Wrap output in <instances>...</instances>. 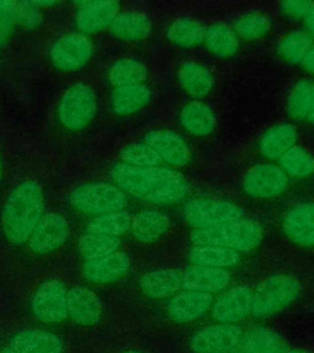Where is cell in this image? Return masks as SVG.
Listing matches in <instances>:
<instances>
[{
	"label": "cell",
	"mask_w": 314,
	"mask_h": 353,
	"mask_svg": "<svg viewBox=\"0 0 314 353\" xmlns=\"http://www.w3.org/2000/svg\"><path fill=\"white\" fill-rule=\"evenodd\" d=\"M112 181L123 193L151 204H175L188 193L186 178L162 167H133L117 163L110 170Z\"/></svg>",
	"instance_id": "cell-1"
},
{
	"label": "cell",
	"mask_w": 314,
	"mask_h": 353,
	"mask_svg": "<svg viewBox=\"0 0 314 353\" xmlns=\"http://www.w3.org/2000/svg\"><path fill=\"white\" fill-rule=\"evenodd\" d=\"M44 215V194L35 181H25L12 189L1 212V228L9 242H28Z\"/></svg>",
	"instance_id": "cell-2"
},
{
	"label": "cell",
	"mask_w": 314,
	"mask_h": 353,
	"mask_svg": "<svg viewBox=\"0 0 314 353\" xmlns=\"http://www.w3.org/2000/svg\"><path fill=\"white\" fill-rule=\"evenodd\" d=\"M263 239V228L253 219L242 217L219 226L195 230L190 236L194 245H215L237 253L249 252Z\"/></svg>",
	"instance_id": "cell-3"
},
{
	"label": "cell",
	"mask_w": 314,
	"mask_h": 353,
	"mask_svg": "<svg viewBox=\"0 0 314 353\" xmlns=\"http://www.w3.org/2000/svg\"><path fill=\"white\" fill-rule=\"evenodd\" d=\"M301 285L293 276L277 274L260 282L253 291L252 315L264 319L290 307L300 297Z\"/></svg>",
	"instance_id": "cell-4"
},
{
	"label": "cell",
	"mask_w": 314,
	"mask_h": 353,
	"mask_svg": "<svg viewBox=\"0 0 314 353\" xmlns=\"http://www.w3.org/2000/svg\"><path fill=\"white\" fill-rule=\"evenodd\" d=\"M69 200L75 209L90 215L117 212L127 206L126 194L116 185L104 182L88 183L75 188Z\"/></svg>",
	"instance_id": "cell-5"
},
{
	"label": "cell",
	"mask_w": 314,
	"mask_h": 353,
	"mask_svg": "<svg viewBox=\"0 0 314 353\" xmlns=\"http://www.w3.org/2000/svg\"><path fill=\"white\" fill-rule=\"evenodd\" d=\"M97 99L94 88L88 83H75L66 91L58 105V117L69 130H81L94 121Z\"/></svg>",
	"instance_id": "cell-6"
},
{
	"label": "cell",
	"mask_w": 314,
	"mask_h": 353,
	"mask_svg": "<svg viewBox=\"0 0 314 353\" xmlns=\"http://www.w3.org/2000/svg\"><path fill=\"white\" fill-rule=\"evenodd\" d=\"M183 212L186 221L195 230L219 226L231 221L239 220L244 216V211L231 201L213 199L190 200L184 206Z\"/></svg>",
	"instance_id": "cell-7"
},
{
	"label": "cell",
	"mask_w": 314,
	"mask_h": 353,
	"mask_svg": "<svg viewBox=\"0 0 314 353\" xmlns=\"http://www.w3.org/2000/svg\"><path fill=\"white\" fill-rule=\"evenodd\" d=\"M94 54V44L86 34L69 33L55 41L50 48V61L61 72H77Z\"/></svg>",
	"instance_id": "cell-8"
},
{
	"label": "cell",
	"mask_w": 314,
	"mask_h": 353,
	"mask_svg": "<svg viewBox=\"0 0 314 353\" xmlns=\"http://www.w3.org/2000/svg\"><path fill=\"white\" fill-rule=\"evenodd\" d=\"M68 291L59 280L46 281L33 293L31 309L35 316L47 324H57L68 316Z\"/></svg>",
	"instance_id": "cell-9"
},
{
	"label": "cell",
	"mask_w": 314,
	"mask_h": 353,
	"mask_svg": "<svg viewBox=\"0 0 314 353\" xmlns=\"http://www.w3.org/2000/svg\"><path fill=\"white\" fill-rule=\"evenodd\" d=\"M242 336V327L220 323L197 331L188 343L194 353H232Z\"/></svg>",
	"instance_id": "cell-10"
},
{
	"label": "cell",
	"mask_w": 314,
	"mask_h": 353,
	"mask_svg": "<svg viewBox=\"0 0 314 353\" xmlns=\"http://www.w3.org/2000/svg\"><path fill=\"white\" fill-rule=\"evenodd\" d=\"M286 187V173L280 167L271 163L254 165L243 179L244 192L253 198H274Z\"/></svg>",
	"instance_id": "cell-11"
},
{
	"label": "cell",
	"mask_w": 314,
	"mask_h": 353,
	"mask_svg": "<svg viewBox=\"0 0 314 353\" xmlns=\"http://www.w3.org/2000/svg\"><path fill=\"white\" fill-rule=\"evenodd\" d=\"M70 234V227L64 216L58 212L44 214L28 239L33 253L48 254L61 247Z\"/></svg>",
	"instance_id": "cell-12"
},
{
	"label": "cell",
	"mask_w": 314,
	"mask_h": 353,
	"mask_svg": "<svg viewBox=\"0 0 314 353\" xmlns=\"http://www.w3.org/2000/svg\"><path fill=\"white\" fill-rule=\"evenodd\" d=\"M253 291L248 286H235L222 293L213 304V316L221 324H236L252 314Z\"/></svg>",
	"instance_id": "cell-13"
},
{
	"label": "cell",
	"mask_w": 314,
	"mask_h": 353,
	"mask_svg": "<svg viewBox=\"0 0 314 353\" xmlns=\"http://www.w3.org/2000/svg\"><path fill=\"white\" fill-rule=\"evenodd\" d=\"M121 10V4L115 0H97L84 3L75 17V25L83 34L105 30L112 25Z\"/></svg>",
	"instance_id": "cell-14"
},
{
	"label": "cell",
	"mask_w": 314,
	"mask_h": 353,
	"mask_svg": "<svg viewBox=\"0 0 314 353\" xmlns=\"http://www.w3.org/2000/svg\"><path fill=\"white\" fill-rule=\"evenodd\" d=\"M231 282V275L226 269L190 265L182 272V288L184 291L213 293L225 290Z\"/></svg>",
	"instance_id": "cell-15"
},
{
	"label": "cell",
	"mask_w": 314,
	"mask_h": 353,
	"mask_svg": "<svg viewBox=\"0 0 314 353\" xmlns=\"http://www.w3.org/2000/svg\"><path fill=\"white\" fill-rule=\"evenodd\" d=\"M68 315L77 325H96L102 315V302L86 287H74L66 296Z\"/></svg>",
	"instance_id": "cell-16"
},
{
	"label": "cell",
	"mask_w": 314,
	"mask_h": 353,
	"mask_svg": "<svg viewBox=\"0 0 314 353\" xmlns=\"http://www.w3.org/2000/svg\"><path fill=\"white\" fill-rule=\"evenodd\" d=\"M144 143L149 145L161 160L168 165H186L190 160V150L178 134L171 130H154L145 135Z\"/></svg>",
	"instance_id": "cell-17"
},
{
	"label": "cell",
	"mask_w": 314,
	"mask_h": 353,
	"mask_svg": "<svg viewBox=\"0 0 314 353\" xmlns=\"http://www.w3.org/2000/svg\"><path fill=\"white\" fill-rule=\"evenodd\" d=\"M214 304V297L209 293L183 291L172 298L167 312L177 323H190L204 316Z\"/></svg>",
	"instance_id": "cell-18"
},
{
	"label": "cell",
	"mask_w": 314,
	"mask_h": 353,
	"mask_svg": "<svg viewBox=\"0 0 314 353\" xmlns=\"http://www.w3.org/2000/svg\"><path fill=\"white\" fill-rule=\"evenodd\" d=\"M282 228L287 237L298 245H314V203H301L288 210Z\"/></svg>",
	"instance_id": "cell-19"
},
{
	"label": "cell",
	"mask_w": 314,
	"mask_h": 353,
	"mask_svg": "<svg viewBox=\"0 0 314 353\" xmlns=\"http://www.w3.org/2000/svg\"><path fill=\"white\" fill-rule=\"evenodd\" d=\"M130 268L127 254L116 252L99 259L88 260L84 265V277L95 283H110L121 279Z\"/></svg>",
	"instance_id": "cell-20"
},
{
	"label": "cell",
	"mask_w": 314,
	"mask_h": 353,
	"mask_svg": "<svg viewBox=\"0 0 314 353\" xmlns=\"http://www.w3.org/2000/svg\"><path fill=\"white\" fill-rule=\"evenodd\" d=\"M10 347L17 353H63V342L53 332L30 329L11 339Z\"/></svg>",
	"instance_id": "cell-21"
},
{
	"label": "cell",
	"mask_w": 314,
	"mask_h": 353,
	"mask_svg": "<svg viewBox=\"0 0 314 353\" xmlns=\"http://www.w3.org/2000/svg\"><path fill=\"white\" fill-rule=\"evenodd\" d=\"M286 341L276 331L268 327H254L243 334L232 353H286Z\"/></svg>",
	"instance_id": "cell-22"
},
{
	"label": "cell",
	"mask_w": 314,
	"mask_h": 353,
	"mask_svg": "<svg viewBox=\"0 0 314 353\" xmlns=\"http://www.w3.org/2000/svg\"><path fill=\"white\" fill-rule=\"evenodd\" d=\"M139 286L148 297L162 299L182 288V272L176 269H159L141 276Z\"/></svg>",
	"instance_id": "cell-23"
},
{
	"label": "cell",
	"mask_w": 314,
	"mask_h": 353,
	"mask_svg": "<svg viewBox=\"0 0 314 353\" xmlns=\"http://www.w3.org/2000/svg\"><path fill=\"white\" fill-rule=\"evenodd\" d=\"M170 226L168 216L156 210H144L132 219L133 236L141 243H154Z\"/></svg>",
	"instance_id": "cell-24"
},
{
	"label": "cell",
	"mask_w": 314,
	"mask_h": 353,
	"mask_svg": "<svg viewBox=\"0 0 314 353\" xmlns=\"http://www.w3.org/2000/svg\"><path fill=\"white\" fill-rule=\"evenodd\" d=\"M297 141L296 128L291 124H277L268 129L260 139L259 149L262 154L271 160H277L282 154L293 149Z\"/></svg>",
	"instance_id": "cell-25"
},
{
	"label": "cell",
	"mask_w": 314,
	"mask_h": 353,
	"mask_svg": "<svg viewBox=\"0 0 314 353\" xmlns=\"http://www.w3.org/2000/svg\"><path fill=\"white\" fill-rule=\"evenodd\" d=\"M179 121L188 132L195 137H206L215 129L216 117L214 110L203 102L193 101L184 105Z\"/></svg>",
	"instance_id": "cell-26"
},
{
	"label": "cell",
	"mask_w": 314,
	"mask_h": 353,
	"mask_svg": "<svg viewBox=\"0 0 314 353\" xmlns=\"http://www.w3.org/2000/svg\"><path fill=\"white\" fill-rule=\"evenodd\" d=\"M151 99V91L144 83L117 88L112 94V110L118 116H129L144 108Z\"/></svg>",
	"instance_id": "cell-27"
},
{
	"label": "cell",
	"mask_w": 314,
	"mask_h": 353,
	"mask_svg": "<svg viewBox=\"0 0 314 353\" xmlns=\"http://www.w3.org/2000/svg\"><path fill=\"white\" fill-rule=\"evenodd\" d=\"M112 33L124 41H139L149 36L151 21L149 17L139 11L119 12L110 26Z\"/></svg>",
	"instance_id": "cell-28"
},
{
	"label": "cell",
	"mask_w": 314,
	"mask_h": 353,
	"mask_svg": "<svg viewBox=\"0 0 314 353\" xmlns=\"http://www.w3.org/2000/svg\"><path fill=\"white\" fill-rule=\"evenodd\" d=\"M178 80L184 91L194 97H204L214 88L211 72L195 61H187L178 69Z\"/></svg>",
	"instance_id": "cell-29"
},
{
	"label": "cell",
	"mask_w": 314,
	"mask_h": 353,
	"mask_svg": "<svg viewBox=\"0 0 314 353\" xmlns=\"http://www.w3.org/2000/svg\"><path fill=\"white\" fill-rule=\"evenodd\" d=\"M188 259L193 265L209 266L216 269L233 268L239 263V253L231 249L215 245H195L189 250Z\"/></svg>",
	"instance_id": "cell-30"
},
{
	"label": "cell",
	"mask_w": 314,
	"mask_h": 353,
	"mask_svg": "<svg viewBox=\"0 0 314 353\" xmlns=\"http://www.w3.org/2000/svg\"><path fill=\"white\" fill-rule=\"evenodd\" d=\"M206 28L192 17H178L167 28V39L183 48L194 47L204 42Z\"/></svg>",
	"instance_id": "cell-31"
},
{
	"label": "cell",
	"mask_w": 314,
	"mask_h": 353,
	"mask_svg": "<svg viewBox=\"0 0 314 353\" xmlns=\"http://www.w3.org/2000/svg\"><path fill=\"white\" fill-rule=\"evenodd\" d=\"M204 42L211 53L228 58L238 50V37L233 28L225 23H214L205 31Z\"/></svg>",
	"instance_id": "cell-32"
},
{
	"label": "cell",
	"mask_w": 314,
	"mask_h": 353,
	"mask_svg": "<svg viewBox=\"0 0 314 353\" xmlns=\"http://www.w3.org/2000/svg\"><path fill=\"white\" fill-rule=\"evenodd\" d=\"M146 77V66L135 58H121L110 66L108 72V80L116 88L143 83Z\"/></svg>",
	"instance_id": "cell-33"
},
{
	"label": "cell",
	"mask_w": 314,
	"mask_h": 353,
	"mask_svg": "<svg viewBox=\"0 0 314 353\" xmlns=\"http://www.w3.org/2000/svg\"><path fill=\"white\" fill-rule=\"evenodd\" d=\"M121 245L119 237H110L105 234H96L86 232L77 243L79 253L81 254L84 259H99L110 254L118 252Z\"/></svg>",
	"instance_id": "cell-34"
},
{
	"label": "cell",
	"mask_w": 314,
	"mask_h": 353,
	"mask_svg": "<svg viewBox=\"0 0 314 353\" xmlns=\"http://www.w3.org/2000/svg\"><path fill=\"white\" fill-rule=\"evenodd\" d=\"M132 226V216L127 211L121 210L117 212H110L97 216L88 223V233L105 234L110 237H119L123 233L129 231Z\"/></svg>",
	"instance_id": "cell-35"
},
{
	"label": "cell",
	"mask_w": 314,
	"mask_h": 353,
	"mask_svg": "<svg viewBox=\"0 0 314 353\" xmlns=\"http://www.w3.org/2000/svg\"><path fill=\"white\" fill-rule=\"evenodd\" d=\"M279 160L282 171L290 176L304 178L314 173V157L304 148L293 146Z\"/></svg>",
	"instance_id": "cell-36"
},
{
	"label": "cell",
	"mask_w": 314,
	"mask_h": 353,
	"mask_svg": "<svg viewBox=\"0 0 314 353\" xmlns=\"http://www.w3.org/2000/svg\"><path fill=\"white\" fill-rule=\"evenodd\" d=\"M312 46L313 39L308 33L304 31H293L282 39L277 50L285 61L297 64L304 61Z\"/></svg>",
	"instance_id": "cell-37"
},
{
	"label": "cell",
	"mask_w": 314,
	"mask_h": 353,
	"mask_svg": "<svg viewBox=\"0 0 314 353\" xmlns=\"http://www.w3.org/2000/svg\"><path fill=\"white\" fill-rule=\"evenodd\" d=\"M313 83L307 80L296 83L287 101L288 114L298 121L308 118L313 103Z\"/></svg>",
	"instance_id": "cell-38"
},
{
	"label": "cell",
	"mask_w": 314,
	"mask_h": 353,
	"mask_svg": "<svg viewBox=\"0 0 314 353\" xmlns=\"http://www.w3.org/2000/svg\"><path fill=\"white\" fill-rule=\"evenodd\" d=\"M271 28V19L260 12H247L235 21L233 31L237 36L246 39L263 37Z\"/></svg>",
	"instance_id": "cell-39"
},
{
	"label": "cell",
	"mask_w": 314,
	"mask_h": 353,
	"mask_svg": "<svg viewBox=\"0 0 314 353\" xmlns=\"http://www.w3.org/2000/svg\"><path fill=\"white\" fill-rule=\"evenodd\" d=\"M121 163L133 167H157L161 159L149 145L145 143L128 145L121 152Z\"/></svg>",
	"instance_id": "cell-40"
},
{
	"label": "cell",
	"mask_w": 314,
	"mask_h": 353,
	"mask_svg": "<svg viewBox=\"0 0 314 353\" xmlns=\"http://www.w3.org/2000/svg\"><path fill=\"white\" fill-rule=\"evenodd\" d=\"M17 1L0 0V44L10 37L17 23Z\"/></svg>",
	"instance_id": "cell-41"
},
{
	"label": "cell",
	"mask_w": 314,
	"mask_h": 353,
	"mask_svg": "<svg viewBox=\"0 0 314 353\" xmlns=\"http://www.w3.org/2000/svg\"><path fill=\"white\" fill-rule=\"evenodd\" d=\"M42 22V14L39 6L33 1H20L17 4V23H21L25 28H36Z\"/></svg>",
	"instance_id": "cell-42"
},
{
	"label": "cell",
	"mask_w": 314,
	"mask_h": 353,
	"mask_svg": "<svg viewBox=\"0 0 314 353\" xmlns=\"http://www.w3.org/2000/svg\"><path fill=\"white\" fill-rule=\"evenodd\" d=\"M311 6H312V1H307V0H287V1H282L280 4L282 10L286 15L297 17V19L306 17Z\"/></svg>",
	"instance_id": "cell-43"
},
{
	"label": "cell",
	"mask_w": 314,
	"mask_h": 353,
	"mask_svg": "<svg viewBox=\"0 0 314 353\" xmlns=\"http://www.w3.org/2000/svg\"><path fill=\"white\" fill-rule=\"evenodd\" d=\"M304 23H306L307 33L311 37H314V1H312V6L304 17Z\"/></svg>",
	"instance_id": "cell-44"
},
{
	"label": "cell",
	"mask_w": 314,
	"mask_h": 353,
	"mask_svg": "<svg viewBox=\"0 0 314 353\" xmlns=\"http://www.w3.org/2000/svg\"><path fill=\"white\" fill-rule=\"evenodd\" d=\"M301 63H302V65L304 66V69L307 72H313L314 74V44L311 47L308 53L306 54L304 61H301Z\"/></svg>",
	"instance_id": "cell-45"
},
{
	"label": "cell",
	"mask_w": 314,
	"mask_h": 353,
	"mask_svg": "<svg viewBox=\"0 0 314 353\" xmlns=\"http://www.w3.org/2000/svg\"><path fill=\"white\" fill-rule=\"evenodd\" d=\"M33 3L36 6H50L57 4L55 1H33Z\"/></svg>",
	"instance_id": "cell-46"
},
{
	"label": "cell",
	"mask_w": 314,
	"mask_h": 353,
	"mask_svg": "<svg viewBox=\"0 0 314 353\" xmlns=\"http://www.w3.org/2000/svg\"><path fill=\"white\" fill-rule=\"evenodd\" d=\"M309 121H312V123H314V94H313V103H312V110H311V112H309V116L308 118H307Z\"/></svg>",
	"instance_id": "cell-47"
},
{
	"label": "cell",
	"mask_w": 314,
	"mask_h": 353,
	"mask_svg": "<svg viewBox=\"0 0 314 353\" xmlns=\"http://www.w3.org/2000/svg\"><path fill=\"white\" fill-rule=\"evenodd\" d=\"M286 353H311L308 351H304V350H287Z\"/></svg>",
	"instance_id": "cell-48"
},
{
	"label": "cell",
	"mask_w": 314,
	"mask_h": 353,
	"mask_svg": "<svg viewBox=\"0 0 314 353\" xmlns=\"http://www.w3.org/2000/svg\"><path fill=\"white\" fill-rule=\"evenodd\" d=\"M0 353H17V352H15V351H14V350H12V348H11L10 346H9V347L4 348V350H3V351H1V352H0Z\"/></svg>",
	"instance_id": "cell-49"
},
{
	"label": "cell",
	"mask_w": 314,
	"mask_h": 353,
	"mask_svg": "<svg viewBox=\"0 0 314 353\" xmlns=\"http://www.w3.org/2000/svg\"><path fill=\"white\" fill-rule=\"evenodd\" d=\"M121 353H144L141 351H137V350H128V351H123Z\"/></svg>",
	"instance_id": "cell-50"
},
{
	"label": "cell",
	"mask_w": 314,
	"mask_h": 353,
	"mask_svg": "<svg viewBox=\"0 0 314 353\" xmlns=\"http://www.w3.org/2000/svg\"><path fill=\"white\" fill-rule=\"evenodd\" d=\"M1 176H3V167H1V160H0V179H1Z\"/></svg>",
	"instance_id": "cell-51"
}]
</instances>
